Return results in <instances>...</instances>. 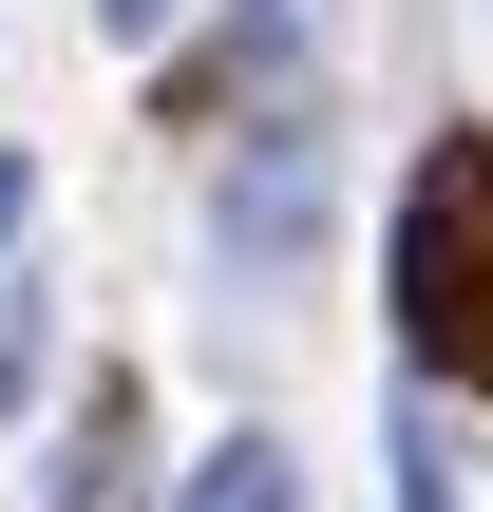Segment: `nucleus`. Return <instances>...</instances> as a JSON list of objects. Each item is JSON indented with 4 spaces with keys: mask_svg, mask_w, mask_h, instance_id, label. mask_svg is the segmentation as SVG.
<instances>
[{
    "mask_svg": "<svg viewBox=\"0 0 493 512\" xmlns=\"http://www.w3.org/2000/svg\"><path fill=\"white\" fill-rule=\"evenodd\" d=\"M228 266L266 285V266H304V228H323V133H266V171H228Z\"/></svg>",
    "mask_w": 493,
    "mask_h": 512,
    "instance_id": "nucleus-2",
    "label": "nucleus"
},
{
    "mask_svg": "<svg viewBox=\"0 0 493 512\" xmlns=\"http://www.w3.org/2000/svg\"><path fill=\"white\" fill-rule=\"evenodd\" d=\"M171 512H304V475H285V437H209V475Z\"/></svg>",
    "mask_w": 493,
    "mask_h": 512,
    "instance_id": "nucleus-6",
    "label": "nucleus"
},
{
    "mask_svg": "<svg viewBox=\"0 0 493 512\" xmlns=\"http://www.w3.org/2000/svg\"><path fill=\"white\" fill-rule=\"evenodd\" d=\"M380 475H399V512H456V437H437V418H399V437H380Z\"/></svg>",
    "mask_w": 493,
    "mask_h": 512,
    "instance_id": "nucleus-7",
    "label": "nucleus"
},
{
    "mask_svg": "<svg viewBox=\"0 0 493 512\" xmlns=\"http://www.w3.org/2000/svg\"><path fill=\"white\" fill-rule=\"evenodd\" d=\"M19 380H38V190L0 171V418H19Z\"/></svg>",
    "mask_w": 493,
    "mask_h": 512,
    "instance_id": "nucleus-4",
    "label": "nucleus"
},
{
    "mask_svg": "<svg viewBox=\"0 0 493 512\" xmlns=\"http://www.w3.org/2000/svg\"><path fill=\"white\" fill-rule=\"evenodd\" d=\"M399 380H456L493 399V133H437L399 171Z\"/></svg>",
    "mask_w": 493,
    "mask_h": 512,
    "instance_id": "nucleus-1",
    "label": "nucleus"
},
{
    "mask_svg": "<svg viewBox=\"0 0 493 512\" xmlns=\"http://www.w3.org/2000/svg\"><path fill=\"white\" fill-rule=\"evenodd\" d=\"M285 57H304V38H285V0H247V19H228V38H209L190 76H171V114H228V95H285Z\"/></svg>",
    "mask_w": 493,
    "mask_h": 512,
    "instance_id": "nucleus-3",
    "label": "nucleus"
},
{
    "mask_svg": "<svg viewBox=\"0 0 493 512\" xmlns=\"http://www.w3.org/2000/svg\"><path fill=\"white\" fill-rule=\"evenodd\" d=\"M95 19H114V38H152V19H171V0H95Z\"/></svg>",
    "mask_w": 493,
    "mask_h": 512,
    "instance_id": "nucleus-8",
    "label": "nucleus"
},
{
    "mask_svg": "<svg viewBox=\"0 0 493 512\" xmlns=\"http://www.w3.org/2000/svg\"><path fill=\"white\" fill-rule=\"evenodd\" d=\"M133 494V380L95 361V399H76V456H57V512H114Z\"/></svg>",
    "mask_w": 493,
    "mask_h": 512,
    "instance_id": "nucleus-5",
    "label": "nucleus"
}]
</instances>
